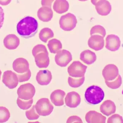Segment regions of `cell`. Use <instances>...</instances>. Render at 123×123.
Here are the masks:
<instances>
[{
    "label": "cell",
    "mask_w": 123,
    "mask_h": 123,
    "mask_svg": "<svg viewBox=\"0 0 123 123\" xmlns=\"http://www.w3.org/2000/svg\"><path fill=\"white\" fill-rule=\"evenodd\" d=\"M105 48L108 50L115 52L119 50L120 47L121 42L120 38L114 34L107 35L105 39Z\"/></svg>",
    "instance_id": "7c38bea8"
},
{
    "label": "cell",
    "mask_w": 123,
    "mask_h": 123,
    "mask_svg": "<svg viewBox=\"0 0 123 123\" xmlns=\"http://www.w3.org/2000/svg\"><path fill=\"white\" fill-rule=\"evenodd\" d=\"M78 0L80 1H86L88 0Z\"/></svg>",
    "instance_id": "f35d334b"
},
{
    "label": "cell",
    "mask_w": 123,
    "mask_h": 123,
    "mask_svg": "<svg viewBox=\"0 0 123 123\" xmlns=\"http://www.w3.org/2000/svg\"><path fill=\"white\" fill-rule=\"evenodd\" d=\"M81 97L77 92L72 91L68 92L65 98L66 105L71 108L77 107L81 103Z\"/></svg>",
    "instance_id": "5bb4252c"
},
{
    "label": "cell",
    "mask_w": 123,
    "mask_h": 123,
    "mask_svg": "<svg viewBox=\"0 0 123 123\" xmlns=\"http://www.w3.org/2000/svg\"><path fill=\"white\" fill-rule=\"evenodd\" d=\"M101 0H91V3L94 6H96L97 4Z\"/></svg>",
    "instance_id": "74e56055"
},
{
    "label": "cell",
    "mask_w": 123,
    "mask_h": 123,
    "mask_svg": "<svg viewBox=\"0 0 123 123\" xmlns=\"http://www.w3.org/2000/svg\"><path fill=\"white\" fill-rule=\"evenodd\" d=\"M54 37L53 31L48 27L43 28L40 30L39 34V38L41 41L44 43H47L49 39Z\"/></svg>",
    "instance_id": "d4e9b609"
},
{
    "label": "cell",
    "mask_w": 123,
    "mask_h": 123,
    "mask_svg": "<svg viewBox=\"0 0 123 123\" xmlns=\"http://www.w3.org/2000/svg\"><path fill=\"white\" fill-rule=\"evenodd\" d=\"M52 78L51 71L48 70H40L37 72L36 80L41 86H47L51 82Z\"/></svg>",
    "instance_id": "9a60e30c"
},
{
    "label": "cell",
    "mask_w": 123,
    "mask_h": 123,
    "mask_svg": "<svg viewBox=\"0 0 123 123\" xmlns=\"http://www.w3.org/2000/svg\"><path fill=\"white\" fill-rule=\"evenodd\" d=\"M25 114L27 118L29 120H37L40 117L39 115L36 112L35 105H33L30 110L26 111Z\"/></svg>",
    "instance_id": "4dcf8cb0"
},
{
    "label": "cell",
    "mask_w": 123,
    "mask_h": 123,
    "mask_svg": "<svg viewBox=\"0 0 123 123\" xmlns=\"http://www.w3.org/2000/svg\"><path fill=\"white\" fill-rule=\"evenodd\" d=\"M33 103V99L28 100H24L20 99L19 97L17 98V103L18 107L21 110H26L29 109Z\"/></svg>",
    "instance_id": "4316f807"
},
{
    "label": "cell",
    "mask_w": 123,
    "mask_h": 123,
    "mask_svg": "<svg viewBox=\"0 0 123 123\" xmlns=\"http://www.w3.org/2000/svg\"><path fill=\"white\" fill-rule=\"evenodd\" d=\"M87 66L79 61H74L68 68L69 75L74 78H80L84 76Z\"/></svg>",
    "instance_id": "52a82bcc"
},
{
    "label": "cell",
    "mask_w": 123,
    "mask_h": 123,
    "mask_svg": "<svg viewBox=\"0 0 123 123\" xmlns=\"http://www.w3.org/2000/svg\"><path fill=\"white\" fill-rule=\"evenodd\" d=\"M108 123H123V117L118 114H115L109 117L107 120Z\"/></svg>",
    "instance_id": "d6a6232c"
},
{
    "label": "cell",
    "mask_w": 123,
    "mask_h": 123,
    "mask_svg": "<svg viewBox=\"0 0 123 123\" xmlns=\"http://www.w3.org/2000/svg\"><path fill=\"white\" fill-rule=\"evenodd\" d=\"M4 47L9 50L16 49L20 44L19 38L14 34H9L6 35L3 40Z\"/></svg>",
    "instance_id": "2e32d148"
},
{
    "label": "cell",
    "mask_w": 123,
    "mask_h": 123,
    "mask_svg": "<svg viewBox=\"0 0 123 123\" xmlns=\"http://www.w3.org/2000/svg\"><path fill=\"white\" fill-rule=\"evenodd\" d=\"M55 61L58 65L66 67L72 60V55L66 50L60 51L55 56Z\"/></svg>",
    "instance_id": "9c48e42d"
},
{
    "label": "cell",
    "mask_w": 123,
    "mask_h": 123,
    "mask_svg": "<svg viewBox=\"0 0 123 123\" xmlns=\"http://www.w3.org/2000/svg\"><path fill=\"white\" fill-rule=\"evenodd\" d=\"M55 0H42L41 4L43 6H47L51 8L52 4Z\"/></svg>",
    "instance_id": "e575fe53"
},
{
    "label": "cell",
    "mask_w": 123,
    "mask_h": 123,
    "mask_svg": "<svg viewBox=\"0 0 123 123\" xmlns=\"http://www.w3.org/2000/svg\"><path fill=\"white\" fill-rule=\"evenodd\" d=\"M80 59L84 63L90 65L96 61L97 57L94 52L90 50H86L81 52L80 55Z\"/></svg>",
    "instance_id": "7402d4cb"
},
{
    "label": "cell",
    "mask_w": 123,
    "mask_h": 123,
    "mask_svg": "<svg viewBox=\"0 0 123 123\" xmlns=\"http://www.w3.org/2000/svg\"><path fill=\"white\" fill-rule=\"evenodd\" d=\"M1 73H2V72H1V70H0V80L1 76Z\"/></svg>",
    "instance_id": "ab89813d"
},
{
    "label": "cell",
    "mask_w": 123,
    "mask_h": 123,
    "mask_svg": "<svg viewBox=\"0 0 123 123\" xmlns=\"http://www.w3.org/2000/svg\"><path fill=\"white\" fill-rule=\"evenodd\" d=\"M77 19L75 15L68 13L61 16L59 21L60 27L65 31L73 30L76 26Z\"/></svg>",
    "instance_id": "5b68a950"
},
{
    "label": "cell",
    "mask_w": 123,
    "mask_h": 123,
    "mask_svg": "<svg viewBox=\"0 0 123 123\" xmlns=\"http://www.w3.org/2000/svg\"><path fill=\"white\" fill-rule=\"evenodd\" d=\"M100 110V112L103 115L109 116L116 112V106L114 102L112 100H108L105 101L101 105Z\"/></svg>",
    "instance_id": "44dd1931"
},
{
    "label": "cell",
    "mask_w": 123,
    "mask_h": 123,
    "mask_svg": "<svg viewBox=\"0 0 123 123\" xmlns=\"http://www.w3.org/2000/svg\"><path fill=\"white\" fill-rule=\"evenodd\" d=\"M85 97L87 102L92 105L99 104L104 99L105 93L98 86L92 85L86 90Z\"/></svg>",
    "instance_id": "3957f363"
},
{
    "label": "cell",
    "mask_w": 123,
    "mask_h": 123,
    "mask_svg": "<svg viewBox=\"0 0 123 123\" xmlns=\"http://www.w3.org/2000/svg\"><path fill=\"white\" fill-rule=\"evenodd\" d=\"M69 8V4L67 0H55L53 5L55 11L60 14L67 12Z\"/></svg>",
    "instance_id": "603a6c76"
},
{
    "label": "cell",
    "mask_w": 123,
    "mask_h": 123,
    "mask_svg": "<svg viewBox=\"0 0 123 123\" xmlns=\"http://www.w3.org/2000/svg\"><path fill=\"white\" fill-rule=\"evenodd\" d=\"M17 75L19 82H23L29 80L31 76V73L29 69L25 73L23 74H18Z\"/></svg>",
    "instance_id": "1f68e13d"
},
{
    "label": "cell",
    "mask_w": 123,
    "mask_h": 123,
    "mask_svg": "<svg viewBox=\"0 0 123 123\" xmlns=\"http://www.w3.org/2000/svg\"><path fill=\"white\" fill-rule=\"evenodd\" d=\"M95 6L97 12L100 16H107L112 10L111 4L107 0H101Z\"/></svg>",
    "instance_id": "ac0fdd59"
},
{
    "label": "cell",
    "mask_w": 123,
    "mask_h": 123,
    "mask_svg": "<svg viewBox=\"0 0 123 123\" xmlns=\"http://www.w3.org/2000/svg\"><path fill=\"white\" fill-rule=\"evenodd\" d=\"M66 92L61 90H55L51 93L50 96L51 102L55 106L60 107L64 104V99Z\"/></svg>",
    "instance_id": "ffe728a7"
},
{
    "label": "cell",
    "mask_w": 123,
    "mask_h": 123,
    "mask_svg": "<svg viewBox=\"0 0 123 123\" xmlns=\"http://www.w3.org/2000/svg\"><path fill=\"white\" fill-rule=\"evenodd\" d=\"M47 45L50 52L53 54L57 53L62 48L61 42L56 39H53L49 40Z\"/></svg>",
    "instance_id": "cb8c5ba5"
},
{
    "label": "cell",
    "mask_w": 123,
    "mask_h": 123,
    "mask_svg": "<svg viewBox=\"0 0 123 123\" xmlns=\"http://www.w3.org/2000/svg\"><path fill=\"white\" fill-rule=\"evenodd\" d=\"M12 0H0V4L2 6H5L8 5Z\"/></svg>",
    "instance_id": "8d00e7d4"
},
{
    "label": "cell",
    "mask_w": 123,
    "mask_h": 123,
    "mask_svg": "<svg viewBox=\"0 0 123 123\" xmlns=\"http://www.w3.org/2000/svg\"><path fill=\"white\" fill-rule=\"evenodd\" d=\"M35 92V87L34 85L29 83L21 85L17 90L18 97L25 100L32 99Z\"/></svg>",
    "instance_id": "8992f818"
},
{
    "label": "cell",
    "mask_w": 123,
    "mask_h": 123,
    "mask_svg": "<svg viewBox=\"0 0 123 123\" xmlns=\"http://www.w3.org/2000/svg\"><path fill=\"white\" fill-rule=\"evenodd\" d=\"M38 22L31 16H27L20 20L17 25L18 34L22 37L28 39L34 37L37 32Z\"/></svg>",
    "instance_id": "6da1fadb"
},
{
    "label": "cell",
    "mask_w": 123,
    "mask_h": 123,
    "mask_svg": "<svg viewBox=\"0 0 123 123\" xmlns=\"http://www.w3.org/2000/svg\"><path fill=\"white\" fill-rule=\"evenodd\" d=\"M67 123H83L81 119L79 116H70L67 119Z\"/></svg>",
    "instance_id": "836d02e7"
},
{
    "label": "cell",
    "mask_w": 123,
    "mask_h": 123,
    "mask_svg": "<svg viewBox=\"0 0 123 123\" xmlns=\"http://www.w3.org/2000/svg\"><path fill=\"white\" fill-rule=\"evenodd\" d=\"M85 80V77L80 78H72L69 77L68 79V82L69 85L73 88H78L83 84Z\"/></svg>",
    "instance_id": "484cf974"
},
{
    "label": "cell",
    "mask_w": 123,
    "mask_h": 123,
    "mask_svg": "<svg viewBox=\"0 0 123 123\" xmlns=\"http://www.w3.org/2000/svg\"><path fill=\"white\" fill-rule=\"evenodd\" d=\"M4 19V13L3 9L0 6V30L3 26Z\"/></svg>",
    "instance_id": "d590c367"
},
{
    "label": "cell",
    "mask_w": 123,
    "mask_h": 123,
    "mask_svg": "<svg viewBox=\"0 0 123 123\" xmlns=\"http://www.w3.org/2000/svg\"><path fill=\"white\" fill-rule=\"evenodd\" d=\"M90 35H99L105 37L106 35V30L103 26L100 25H96L93 26L90 31Z\"/></svg>",
    "instance_id": "f1b7e54d"
},
{
    "label": "cell",
    "mask_w": 123,
    "mask_h": 123,
    "mask_svg": "<svg viewBox=\"0 0 123 123\" xmlns=\"http://www.w3.org/2000/svg\"><path fill=\"white\" fill-rule=\"evenodd\" d=\"M37 16L40 21L43 22H49L53 17V12L51 8L43 6L38 9Z\"/></svg>",
    "instance_id": "d6986e66"
},
{
    "label": "cell",
    "mask_w": 123,
    "mask_h": 123,
    "mask_svg": "<svg viewBox=\"0 0 123 123\" xmlns=\"http://www.w3.org/2000/svg\"><path fill=\"white\" fill-rule=\"evenodd\" d=\"M106 85L109 88L112 89H117L121 86L122 84V79L120 75H118L115 81H105Z\"/></svg>",
    "instance_id": "83f0119b"
},
{
    "label": "cell",
    "mask_w": 123,
    "mask_h": 123,
    "mask_svg": "<svg viewBox=\"0 0 123 123\" xmlns=\"http://www.w3.org/2000/svg\"><path fill=\"white\" fill-rule=\"evenodd\" d=\"M36 112L38 115L42 116L49 115L54 109V107L49 99L43 98L39 99L35 105Z\"/></svg>",
    "instance_id": "277c9868"
},
{
    "label": "cell",
    "mask_w": 123,
    "mask_h": 123,
    "mask_svg": "<svg viewBox=\"0 0 123 123\" xmlns=\"http://www.w3.org/2000/svg\"><path fill=\"white\" fill-rule=\"evenodd\" d=\"M2 82L10 89L16 88L19 82L17 74L10 70L6 71L2 76Z\"/></svg>",
    "instance_id": "ba28073f"
},
{
    "label": "cell",
    "mask_w": 123,
    "mask_h": 123,
    "mask_svg": "<svg viewBox=\"0 0 123 123\" xmlns=\"http://www.w3.org/2000/svg\"><path fill=\"white\" fill-rule=\"evenodd\" d=\"M119 75L118 68L113 64H109L102 71L103 76L105 81H111L116 78Z\"/></svg>",
    "instance_id": "30bf717a"
},
{
    "label": "cell",
    "mask_w": 123,
    "mask_h": 123,
    "mask_svg": "<svg viewBox=\"0 0 123 123\" xmlns=\"http://www.w3.org/2000/svg\"><path fill=\"white\" fill-rule=\"evenodd\" d=\"M14 71L18 74H23L29 69V64L27 60L24 58L15 59L12 65Z\"/></svg>",
    "instance_id": "4fadbf2b"
},
{
    "label": "cell",
    "mask_w": 123,
    "mask_h": 123,
    "mask_svg": "<svg viewBox=\"0 0 123 123\" xmlns=\"http://www.w3.org/2000/svg\"><path fill=\"white\" fill-rule=\"evenodd\" d=\"M85 119L88 123H105L106 118L101 113L94 110H91L87 113Z\"/></svg>",
    "instance_id": "e0dca14e"
},
{
    "label": "cell",
    "mask_w": 123,
    "mask_h": 123,
    "mask_svg": "<svg viewBox=\"0 0 123 123\" xmlns=\"http://www.w3.org/2000/svg\"><path fill=\"white\" fill-rule=\"evenodd\" d=\"M10 116V112L7 108L3 106L0 107V123L7 122Z\"/></svg>",
    "instance_id": "f546056e"
},
{
    "label": "cell",
    "mask_w": 123,
    "mask_h": 123,
    "mask_svg": "<svg viewBox=\"0 0 123 123\" xmlns=\"http://www.w3.org/2000/svg\"><path fill=\"white\" fill-rule=\"evenodd\" d=\"M32 54L38 68H46L49 66L50 64L49 53L45 45L42 44L35 45L32 49Z\"/></svg>",
    "instance_id": "7a4b0ae2"
},
{
    "label": "cell",
    "mask_w": 123,
    "mask_h": 123,
    "mask_svg": "<svg viewBox=\"0 0 123 123\" xmlns=\"http://www.w3.org/2000/svg\"><path fill=\"white\" fill-rule=\"evenodd\" d=\"M104 37L99 35H91L88 40V45L90 48L96 51L102 50L105 46Z\"/></svg>",
    "instance_id": "8fae6325"
}]
</instances>
